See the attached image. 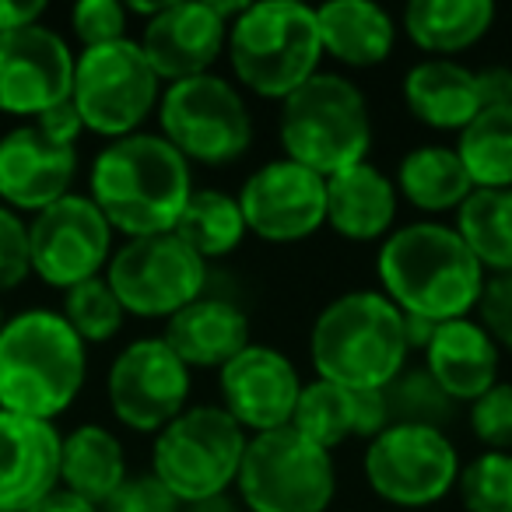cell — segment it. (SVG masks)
Instances as JSON below:
<instances>
[{
  "mask_svg": "<svg viewBox=\"0 0 512 512\" xmlns=\"http://www.w3.org/2000/svg\"><path fill=\"white\" fill-rule=\"evenodd\" d=\"M172 235L183 239L204 264L218 260V256H228L246 239V221H242L239 200L225 190H193Z\"/></svg>",
  "mask_w": 512,
  "mask_h": 512,
  "instance_id": "obj_31",
  "label": "cell"
},
{
  "mask_svg": "<svg viewBox=\"0 0 512 512\" xmlns=\"http://www.w3.org/2000/svg\"><path fill=\"white\" fill-rule=\"evenodd\" d=\"M60 446L53 421L0 411V512H29L57 488Z\"/></svg>",
  "mask_w": 512,
  "mask_h": 512,
  "instance_id": "obj_20",
  "label": "cell"
},
{
  "mask_svg": "<svg viewBox=\"0 0 512 512\" xmlns=\"http://www.w3.org/2000/svg\"><path fill=\"white\" fill-rule=\"evenodd\" d=\"M404 102L432 130H463L474 123L481 106L477 71L456 64V60H421L404 78Z\"/></svg>",
  "mask_w": 512,
  "mask_h": 512,
  "instance_id": "obj_25",
  "label": "cell"
},
{
  "mask_svg": "<svg viewBox=\"0 0 512 512\" xmlns=\"http://www.w3.org/2000/svg\"><path fill=\"white\" fill-rule=\"evenodd\" d=\"M320 46L348 67H376L393 53L397 25L372 0H330L316 8Z\"/></svg>",
  "mask_w": 512,
  "mask_h": 512,
  "instance_id": "obj_26",
  "label": "cell"
},
{
  "mask_svg": "<svg viewBox=\"0 0 512 512\" xmlns=\"http://www.w3.org/2000/svg\"><path fill=\"white\" fill-rule=\"evenodd\" d=\"M32 274L29 225L11 207H0V292L18 288Z\"/></svg>",
  "mask_w": 512,
  "mask_h": 512,
  "instance_id": "obj_38",
  "label": "cell"
},
{
  "mask_svg": "<svg viewBox=\"0 0 512 512\" xmlns=\"http://www.w3.org/2000/svg\"><path fill=\"white\" fill-rule=\"evenodd\" d=\"M477 88H481V106L498 109L512 102V71L509 67H484L477 71Z\"/></svg>",
  "mask_w": 512,
  "mask_h": 512,
  "instance_id": "obj_42",
  "label": "cell"
},
{
  "mask_svg": "<svg viewBox=\"0 0 512 512\" xmlns=\"http://www.w3.org/2000/svg\"><path fill=\"white\" fill-rule=\"evenodd\" d=\"M221 411L242 428V432H274L292 425L295 404H299V372L267 344H249L246 351L218 369Z\"/></svg>",
  "mask_w": 512,
  "mask_h": 512,
  "instance_id": "obj_17",
  "label": "cell"
},
{
  "mask_svg": "<svg viewBox=\"0 0 512 512\" xmlns=\"http://www.w3.org/2000/svg\"><path fill=\"white\" fill-rule=\"evenodd\" d=\"M495 25L491 0H414L404 11V32L425 53H463L481 43Z\"/></svg>",
  "mask_w": 512,
  "mask_h": 512,
  "instance_id": "obj_27",
  "label": "cell"
},
{
  "mask_svg": "<svg viewBox=\"0 0 512 512\" xmlns=\"http://www.w3.org/2000/svg\"><path fill=\"white\" fill-rule=\"evenodd\" d=\"M127 477V456L109 428L81 425L60 446V484L99 509Z\"/></svg>",
  "mask_w": 512,
  "mask_h": 512,
  "instance_id": "obj_28",
  "label": "cell"
},
{
  "mask_svg": "<svg viewBox=\"0 0 512 512\" xmlns=\"http://www.w3.org/2000/svg\"><path fill=\"white\" fill-rule=\"evenodd\" d=\"M456 232L484 271H512V190H474L456 211Z\"/></svg>",
  "mask_w": 512,
  "mask_h": 512,
  "instance_id": "obj_30",
  "label": "cell"
},
{
  "mask_svg": "<svg viewBox=\"0 0 512 512\" xmlns=\"http://www.w3.org/2000/svg\"><path fill=\"white\" fill-rule=\"evenodd\" d=\"M99 512H179V502L155 474H127Z\"/></svg>",
  "mask_w": 512,
  "mask_h": 512,
  "instance_id": "obj_39",
  "label": "cell"
},
{
  "mask_svg": "<svg viewBox=\"0 0 512 512\" xmlns=\"http://www.w3.org/2000/svg\"><path fill=\"white\" fill-rule=\"evenodd\" d=\"M246 442L249 435L221 407H186L155 435L151 474L176 502H207L235 484Z\"/></svg>",
  "mask_w": 512,
  "mask_h": 512,
  "instance_id": "obj_8",
  "label": "cell"
},
{
  "mask_svg": "<svg viewBox=\"0 0 512 512\" xmlns=\"http://www.w3.org/2000/svg\"><path fill=\"white\" fill-rule=\"evenodd\" d=\"M383 407H386V428L404 425V428H435L446 432L453 421L456 400L432 379L428 369H400L390 383L383 386Z\"/></svg>",
  "mask_w": 512,
  "mask_h": 512,
  "instance_id": "obj_33",
  "label": "cell"
},
{
  "mask_svg": "<svg viewBox=\"0 0 512 512\" xmlns=\"http://www.w3.org/2000/svg\"><path fill=\"white\" fill-rule=\"evenodd\" d=\"M477 313H481V327L491 334V341L512 348V271L491 274L484 281Z\"/></svg>",
  "mask_w": 512,
  "mask_h": 512,
  "instance_id": "obj_40",
  "label": "cell"
},
{
  "mask_svg": "<svg viewBox=\"0 0 512 512\" xmlns=\"http://www.w3.org/2000/svg\"><path fill=\"white\" fill-rule=\"evenodd\" d=\"M162 341L186 369H221L249 344V316L235 302L200 295L165 323Z\"/></svg>",
  "mask_w": 512,
  "mask_h": 512,
  "instance_id": "obj_21",
  "label": "cell"
},
{
  "mask_svg": "<svg viewBox=\"0 0 512 512\" xmlns=\"http://www.w3.org/2000/svg\"><path fill=\"white\" fill-rule=\"evenodd\" d=\"M141 53L158 81H190L211 74V64L228 46V25L211 8V0H165V8L144 25Z\"/></svg>",
  "mask_w": 512,
  "mask_h": 512,
  "instance_id": "obj_18",
  "label": "cell"
},
{
  "mask_svg": "<svg viewBox=\"0 0 512 512\" xmlns=\"http://www.w3.org/2000/svg\"><path fill=\"white\" fill-rule=\"evenodd\" d=\"M456 155L474 190H512V102L477 113L460 130Z\"/></svg>",
  "mask_w": 512,
  "mask_h": 512,
  "instance_id": "obj_32",
  "label": "cell"
},
{
  "mask_svg": "<svg viewBox=\"0 0 512 512\" xmlns=\"http://www.w3.org/2000/svg\"><path fill=\"white\" fill-rule=\"evenodd\" d=\"M470 428L491 453L512 449V383H495L470 404Z\"/></svg>",
  "mask_w": 512,
  "mask_h": 512,
  "instance_id": "obj_36",
  "label": "cell"
},
{
  "mask_svg": "<svg viewBox=\"0 0 512 512\" xmlns=\"http://www.w3.org/2000/svg\"><path fill=\"white\" fill-rule=\"evenodd\" d=\"M397 183L362 162L327 179V225L351 242H372L390 235L397 221Z\"/></svg>",
  "mask_w": 512,
  "mask_h": 512,
  "instance_id": "obj_24",
  "label": "cell"
},
{
  "mask_svg": "<svg viewBox=\"0 0 512 512\" xmlns=\"http://www.w3.org/2000/svg\"><path fill=\"white\" fill-rule=\"evenodd\" d=\"M190 193V162L162 134L109 141L92 165V204L127 239L172 232Z\"/></svg>",
  "mask_w": 512,
  "mask_h": 512,
  "instance_id": "obj_2",
  "label": "cell"
},
{
  "mask_svg": "<svg viewBox=\"0 0 512 512\" xmlns=\"http://www.w3.org/2000/svg\"><path fill=\"white\" fill-rule=\"evenodd\" d=\"M235 200L246 232L267 242H299L327 225V179L288 158L256 169Z\"/></svg>",
  "mask_w": 512,
  "mask_h": 512,
  "instance_id": "obj_15",
  "label": "cell"
},
{
  "mask_svg": "<svg viewBox=\"0 0 512 512\" xmlns=\"http://www.w3.org/2000/svg\"><path fill=\"white\" fill-rule=\"evenodd\" d=\"M365 481L386 502L421 509L456 488L460 460L446 432L393 425L365 449Z\"/></svg>",
  "mask_w": 512,
  "mask_h": 512,
  "instance_id": "obj_12",
  "label": "cell"
},
{
  "mask_svg": "<svg viewBox=\"0 0 512 512\" xmlns=\"http://www.w3.org/2000/svg\"><path fill=\"white\" fill-rule=\"evenodd\" d=\"M36 127L43 130V134L50 137V141L74 148V141L81 137L85 123H81V116H78V109H74V102L64 99L60 106H53V109H46L43 116H36Z\"/></svg>",
  "mask_w": 512,
  "mask_h": 512,
  "instance_id": "obj_41",
  "label": "cell"
},
{
  "mask_svg": "<svg viewBox=\"0 0 512 512\" xmlns=\"http://www.w3.org/2000/svg\"><path fill=\"white\" fill-rule=\"evenodd\" d=\"M60 316H64L67 327L85 344H106L120 334L123 316L127 313H123L120 299L113 295L109 281L99 274V278H88V281H81V285L67 288L64 313Z\"/></svg>",
  "mask_w": 512,
  "mask_h": 512,
  "instance_id": "obj_34",
  "label": "cell"
},
{
  "mask_svg": "<svg viewBox=\"0 0 512 512\" xmlns=\"http://www.w3.org/2000/svg\"><path fill=\"white\" fill-rule=\"evenodd\" d=\"M4 323H8V320H4V306H0V330H4Z\"/></svg>",
  "mask_w": 512,
  "mask_h": 512,
  "instance_id": "obj_46",
  "label": "cell"
},
{
  "mask_svg": "<svg viewBox=\"0 0 512 512\" xmlns=\"http://www.w3.org/2000/svg\"><path fill=\"white\" fill-rule=\"evenodd\" d=\"M397 193H404L421 211H460L463 200L474 193L467 169H463L456 148L425 144L404 155L397 169Z\"/></svg>",
  "mask_w": 512,
  "mask_h": 512,
  "instance_id": "obj_29",
  "label": "cell"
},
{
  "mask_svg": "<svg viewBox=\"0 0 512 512\" xmlns=\"http://www.w3.org/2000/svg\"><path fill=\"white\" fill-rule=\"evenodd\" d=\"M71 29L85 43V50L120 43L127 39V8L116 0H81L71 11Z\"/></svg>",
  "mask_w": 512,
  "mask_h": 512,
  "instance_id": "obj_37",
  "label": "cell"
},
{
  "mask_svg": "<svg viewBox=\"0 0 512 512\" xmlns=\"http://www.w3.org/2000/svg\"><path fill=\"white\" fill-rule=\"evenodd\" d=\"M106 281L123 313L169 320L207 292V264L172 232L144 235L109 256Z\"/></svg>",
  "mask_w": 512,
  "mask_h": 512,
  "instance_id": "obj_11",
  "label": "cell"
},
{
  "mask_svg": "<svg viewBox=\"0 0 512 512\" xmlns=\"http://www.w3.org/2000/svg\"><path fill=\"white\" fill-rule=\"evenodd\" d=\"M74 53L46 25H29L0 36V113L43 116L71 99Z\"/></svg>",
  "mask_w": 512,
  "mask_h": 512,
  "instance_id": "obj_16",
  "label": "cell"
},
{
  "mask_svg": "<svg viewBox=\"0 0 512 512\" xmlns=\"http://www.w3.org/2000/svg\"><path fill=\"white\" fill-rule=\"evenodd\" d=\"M383 295L404 316L428 323L467 320L484 292V267L453 225L414 221L386 235L379 249Z\"/></svg>",
  "mask_w": 512,
  "mask_h": 512,
  "instance_id": "obj_1",
  "label": "cell"
},
{
  "mask_svg": "<svg viewBox=\"0 0 512 512\" xmlns=\"http://www.w3.org/2000/svg\"><path fill=\"white\" fill-rule=\"evenodd\" d=\"M193 512H239V509H235V502L225 491V495H214V498H207V502H197L193 505Z\"/></svg>",
  "mask_w": 512,
  "mask_h": 512,
  "instance_id": "obj_45",
  "label": "cell"
},
{
  "mask_svg": "<svg viewBox=\"0 0 512 512\" xmlns=\"http://www.w3.org/2000/svg\"><path fill=\"white\" fill-rule=\"evenodd\" d=\"M85 341L50 309H25L0 330V411L53 421L85 386Z\"/></svg>",
  "mask_w": 512,
  "mask_h": 512,
  "instance_id": "obj_3",
  "label": "cell"
},
{
  "mask_svg": "<svg viewBox=\"0 0 512 512\" xmlns=\"http://www.w3.org/2000/svg\"><path fill=\"white\" fill-rule=\"evenodd\" d=\"M32 274L50 288H74L99 278L113 253V228L92 204V197L67 193L57 204L39 211L29 225Z\"/></svg>",
  "mask_w": 512,
  "mask_h": 512,
  "instance_id": "obj_13",
  "label": "cell"
},
{
  "mask_svg": "<svg viewBox=\"0 0 512 512\" xmlns=\"http://www.w3.org/2000/svg\"><path fill=\"white\" fill-rule=\"evenodd\" d=\"M43 15H46L43 0H0V36L39 25Z\"/></svg>",
  "mask_w": 512,
  "mask_h": 512,
  "instance_id": "obj_43",
  "label": "cell"
},
{
  "mask_svg": "<svg viewBox=\"0 0 512 512\" xmlns=\"http://www.w3.org/2000/svg\"><path fill=\"white\" fill-rule=\"evenodd\" d=\"M162 137L200 165H228L253 144V116L239 88L218 74H200L165 88L158 102Z\"/></svg>",
  "mask_w": 512,
  "mask_h": 512,
  "instance_id": "obj_10",
  "label": "cell"
},
{
  "mask_svg": "<svg viewBox=\"0 0 512 512\" xmlns=\"http://www.w3.org/2000/svg\"><path fill=\"white\" fill-rule=\"evenodd\" d=\"M425 369L456 404H474L498 383V344L474 320L439 323L425 348Z\"/></svg>",
  "mask_w": 512,
  "mask_h": 512,
  "instance_id": "obj_23",
  "label": "cell"
},
{
  "mask_svg": "<svg viewBox=\"0 0 512 512\" xmlns=\"http://www.w3.org/2000/svg\"><path fill=\"white\" fill-rule=\"evenodd\" d=\"M278 134L288 162L330 179L369 158V102L348 78L320 71L281 102Z\"/></svg>",
  "mask_w": 512,
  "mask_h": 512,
  "instance_id": "obj_5",
  "label": "cell"
},
{
  "mask_svg": "<svg viewBox=\"0 0 512 512\" xmlns=\"http://www.w3.org/2000/svg\"><path fill=\"white\" fill-rule=\"evenodd\" d=\"M467 512H512V453H481L460 470Z\"/></svg>",
  "mask_w": 512,
  "mask_h": 512,
  "instance_id": "obj_35",
  "label": "cell"
},
{
  "mask_svg": "<svg viewBox=\"0 0 512 512\" xmlns=\"http://www.w3.org/2000/svg\"><path fill=\"white\" fill-rule=\"evenodd\" d=\"M235 488L249 512H327L337 474L327 449L285 425L249 435Z\"/></svg>",
  "mask_w": 512,
  "mask_h": 512,
  "instance_id": "obj_7",
  "label": "cell"
},
{
  "mask_svg": "<svg viewBox=\"0 0 512 512\" xmlns=\"http://www.w3.org/2000/svg\"><path fill=\"white\" fill-rule=\"evenodd\" d=\"M29 512H99V509H95L92 502H85V498L71 495L67 488H53L50 495L39 498Z\"/></svg>",
  "mask_w": 512,
  "mask_h": 512,
  "instance_id": "obj_44",
  "label": "cell"
},
{
  "mask_svg": "<svg viewBox=\"0 0 512 512\" xmlns=\"http://www.w3.org/2000/svg\"><path fill=\"white\" fill-rule=\"evenodd\" d=\"M78 151L25 123L0 137V197L11 211H46L71 193Z\"/></svg>",
  "mask_w": 512,
  "mask_h": 512,
  "instance_id": "obj_19",
  "label": "cell"
},
{
  "mask_svg": "<svg viewBox=\"0 0 512 512\" xmlns=\"http://www.w3.org/2000/svg\"><path fill=\"white\" fill-rule=\"evenodd\" d=\"M228 60L249 92L285 102L295 88L320 74V29L316 11L295 0L246 4L228 25Z\"/></svg>",
  "mask_w": 512,
  "mask_h": 512,
  "instance_id": "obj_6",
  "label": "cell"
},
{
  "mask_svg": "<svg viewBox=\"0 0 512 512\" xmlns=\"http://www.w3.org/2000/svg\"><path fill=\"white\" fill-rule=\"evenodd\" d=\"M292 428L299 435H306L309 442H316L320 449L341 446L348 435H365L376 439L379 432H386V407L379 390H348V386L316 383L302 386L299 404L292 414Z\"/></svg>",
  "mask_w": 512,
  "mask_h": 512,
  "instance_id": "obj_22",
  "label": "cell"
},
{
  "mask_svg": "<svg viewBox=\"0 0 512 512\" xmlns=\"http://www.w3.org/2000/svg\"><path fill=\"white\" fill-rule=\"evenodd\" d=\"M106 386L116 421L134 432L158 435L186 411L190 369L172 355L162 337H144L116 355Z\"/></svg>",
  "mask_w": 512,
  "mask_h": 512,
  "instance_id": "obj_14",
  "label": "cell"
},
{
  "mask_svg": "<svg viewBox=\"0 0 512 512\" xmlns=\"http://www.w3.org/2000/svg\"><path fill=\"white\" fill-rule=\"evenodd\" d=\"M71 102L85 130L120 141L137 134L151 109L162 102V81L151 71L141 46L134 39H120L85 50L74 60Z\"/></svg>",
  "mask_w": 512,
  "mask_h": 512,
  "instance_id": "obj_9",
  "label": "cell"
},
{
  "mask_svg": "<svg viewBox=\"0 0 512 512\" xmlns=\"http://www.w3.org/2000/svg\"><path fill=\"white\" fill-rule=\"evenodd\" d=\"M404 313L383 292H348L313 323L309 355L320 379L348 390H383L407 365Z\"/></svg>",
  "mask_w": 512,
  "mask_h": 512,
  "instance_id": "obj_4",
  "label": "cell"
}]
</instances>
